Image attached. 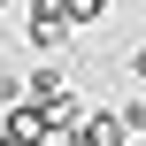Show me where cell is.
Here are the masks:
<instances>
[{"mask_svg":"<svg viewBox=\"0 0 146 146\" xmlns=\"http://www.w3.org/2000/svg\"><path fill=\"white\" fill-rule=\"evenodd\" d=\"M23 38H31V54H54V46L69 38V8H62V0H31V15H23Z\"/></svg>","mask_w":146,"mask_h":146,"instance_id":"obj_1","label":"cell"},{"mask_svg":"<svg viewBox=\"0 0 146 146\" xmlns=\"http://www.w3.org/2000/svg\"><path fill=\"white\" fill-rule=\"evenodd\" d=\"M0 146H23V139H0Z\"/></svg>","mask_w":146,"mask_h":146,"instance_id":"obj_4","label":"cell"},{"mask_svg":"<svg viewBox=\"0 0 146 146\" xmlns=\"http://www.w3.org/2000/svg\"><path fill=\"white\" fill-rule=\"evenodd\" d=\"M62 8H69V31H85V23L108 15V0H62Z\"/></svg>","mask_w":146,"mask_h":146,"instance_id":"obj_2","label":"cell"},{"mask_svg":"<svg viewBox=\"0 0 146 146\" xmlns=\"http://www.w3.org/2000/svg\"><path fill=\"white\" fill-rule=\"evenodd\" d=\"M115 123H123V131H146V100H123V108H115Z\"/></svg>","mask_w":146,"mask_h":146,"instance_id":"obj_3","label":"cell"}]
</instances>
